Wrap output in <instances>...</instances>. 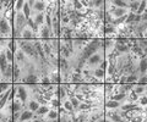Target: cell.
<instances>
[{"label":"cell","mask_w":147,"mask_h":122,"mask_svg":"<svg viewBox=\"0 0 147 122\" xmlns=\"http://www.w3.org/2000/svg\"><path fill=\"white\" fill-rule=\"evenodd\" d=\"M146 10H147V0H141L140 6H139V9H137V11H136V15H142Z\"/></svg>","instance_id":"21"},{"label":"cell","mask_w":147,"mask_h":122,"mask_svg":"<svg viewBox=\"0 0 147 122\" xmlns=\"http://www.w3.org/2000/svg\"><path fill=\"white\" fill-rule=\"evenodd\" d=\"M13 28H15V39H17L20 37V33L27 27V19L25 17V15L21 12H15L13 15Z\"/></svg>","instance_id":"1"},{"label":"cell","mask_w":147,"mask_h":122,"mask_svg":"<svg viewBox=\"0 0 147 122\" xmlns=\"http://www.w3.org/2000/svg\"><path fill=\"white\" fill-rule=\"evenodd\" d=\"M132 90L137 94L139 97L145 95L147 94V85H139V84H134L132 85Z\"/></svg>","instance_id":"11"},{"label":"cell","mask_w":147,"mask_h":122,"mask_svg":"<svg viewBox=\"0 0 147 122\" xmlns=\"http://www.w3.org/2000/svg\"><path fill=\"white\" fill-rule=\"evenodd\" d=\"M136 104H137V105H139L140 107H142V109H145V107L147 106V94L139 97V100L136 101Z\"/></svg>","instance_id":"22"},{"label":"cell","mask_w":147,"mask_h":122,"mask_svg":"<svg viewBox=\"0 0 147 122\" xmlns=\"http://www.w3.org/2000/svg\"><path fill=\"white\" fill-rule=\"evenodd\" d=\"M27 109H28L30 111H32V112H36L37 110L39 109V106H40V104L37 101V100H34V99H32V98H30V100L27 101Z\"/></svg>","instance_id":"10"},{"label":"cell","mask_w":147,"mask_h":122,"mask_svg":"<svg viewBox=\"0 0 147 122\" xmlns=\"http://www.w3.org/2000/svg\"><path fill=\"white\" fill-rule=\"evenodd\" d=\"M135 16H136V13L129 12V13H127V17H126V21H125V25H131V23H134Z\"/></svg>","instance_id":"25"},{"label":"cell","mask_w":147,"mask_h":122,"mask_svg":"<svg viewBox=\"0 0 147 122\" xmlns=\"http://www.w3.org/2000/svg\"><path fill=\"white\" fill-rule=\"evenodd\" d=\"M136 84H139V85H147V75H140Z\"/></svg>","instance_id":"24"},{"label":"cell","mask_w":147,"mask_h":122,"mask_svg":"<svg viewBox=\"0 0 147 122\" xmlns=\"http://www.w3.org/2000/svg\"><path fill=\"white\" fill-rule=\"evenodd\" d=\"M130 12L129 10H126V9H115L110 15H112L113 17H114V20L115 19H120V17H123V16H125V15H127V13Z\"/></svg>","instance_id":"13"},{"label":"cell","mask_w":147,"mask_h":122,"mask_svg":"<svg viewBox=\"0 0 147 122\" xmlns=\"http://www.w3.org/2000/svg\"><path fill=\"white\" fill-rule=\"evenodd\" d=\"M25 0H16L13 1V12H21L25 5Z\"/></svg>","instance_id":"18"},{"label":"cell","mask_w":147,"mask_h":122,"mask_svg":"<svg viewBox=\"0 0 147 122\" xmlns=\"http://www.w3.org/2000/svg\"><path fill=\"white\" fill-rule=\"evenodd\" d=\"M121 104L123 103L108 99V100H105V103H104V107H105V110H119L121 106Z\"/></svg>","instance_id":"6"},{"label":"cell","mask_w":147,"mask_h":122,"mask_svg":"<svg viewBox=\"0 0 147 122\" xmlns=\"http://www.w3.org/2000/svg\"><path fill=\"white\" fill-rule=\"evenodd\" d=\"M93 77L96 79H98L99 82L100 81H105V70H102V69H99V67L94 69L93 70Z\"/></svg>","instance_id":"12"},{"label":"cell","mask_w":147,"mask_h":122,"mask_svg":"<svg viewBox=\"0 0 147 122\" xmlns=\"http://www.w3.org/2000/svg\"><path fill=\"white\" fill-rule=\"evenodd\" d=\"M47 6H48V1H43V0H36L34 1V6L32 9V13L33 11H36V13H39V12H44L47 10Z\"/></svg>","instance_id":"5"},{"label":"cell","mask_w":147,"mask_h":122,"mask_svg":"<svg viewBox=\"0 0 147 122\" xmlns=\"http://www.w3.org/2000/svg\"><path fill=\"white\" fill-rule=\"evenodd\" d=\"M102 50H104V49H102ZM102 50H99L98 53L93 54V55L86 61V65H85L84 69L94 70V69H97V67H99V65L104 61V55H102Z\"/></svg>","instance_id":"3"},{"label":"cell","mask_w":147,"mask_h":122,"mask_svg":"<svg viewBox=\"0 0 147 122\" xmlns=\"http://www.w3.org/2000/svg\"><path fill=\"white\" fill-rule=\"evenodd\" d=\"M140 0H132V1H130V6H129V11L132 12V13H136L137 9H139L140 6Z\"/></svg>","instance_id":"19"},{"label":"cell","mask_w":147,"mask_h":122,"mask_svg":"<svg viewBox=\"0 0 147 122\" xmlns=\"http://www.w3.org/2000/svg\"><path fill=\"white\" fill-rule=\"evenodd\" d=\"M57 119H59V109H50L47 116H45V120L50 122V121L57 120Z\"/></svg>","instance_id":"14"},{"label":"cell","mask_w":147,"mask_h":122,"mask_svg":"<svg viewBox=\"0 0 147 122\" xmlns=\"http://www.w3.org/2000/svg\"><path fill=\"white\" fill-rule=\"evenodd\" d=\"M112 4L118 9H126V10H129L130 6V1H124V0H113Z\"/></svg>","instance_id":"15"},{"label":"cell","mask_w":147,"mask_h":122,"mask_svg":"<svg viewBox=\"0 0 147 122\" xmlns=\"http://www.w3.org/2000/svg\"><path fill=\"white\" fill-rule=\"evenodd\" d=\"M126 97H127L126 93H115V94H113V95L110 97V99H112V100H115V101H119V103H125L126 101Z\"/></svg>","instance_id":"16"},{"label":"cell","mask_w":147,"mask_h":122,"mask_svg":"<svg viewBox=\"0 0 147 122\" xmlns=\"http://www.w3.org/2000/svg\"><path fill=\"white\" fill-rule=\"evenodd\" d=\"M32 19H33L34 23L38 26V27H42L44 26V22H45V13L44 12H39V13H36V15H32Z\"/></svg>","instance_id":"8"},{"label":"cell","mask_w":147,"mask_h":122,"mask_svg":"<svg viewBox=\"0 0 147 122\" xmlns=\"http://www.w3.org/2000/svg\"><path fill=\"white\" fill-rule=\"evenodd\" d=\"M60 103H61V107L63 109H65L67 112H72V111H75L74 110V106H72V104H71V101H70V99L69 98H66V99H64V100H60Z\"/></svg>","instance_id":"17"},{"label":"cell","mask_w":147,"mask_h":122,"mask_svg":"<svg viewBox=\"0 0 147 122\" xmlns=\"http://www.w3.org/2000/svg\"><path fill=\"white\" fill-rule=\"evenodd\" d=\"M137 69H139L140 75H147V56L139 59V61H137Z\"/></svg>","instance_id":"7"},{"label":"cell","mask_w":147,"mask_h":122,"mask_svg":"<svg viewBox=\"0 0 147 122\" xmlns=\"http://www.w3.org/2000/svg\"><path fill=\"white\" fill-rule=\"evenodd\" d=\"M12 89L16 93V99H18L22 104H27V101L30 100V93H28V87L27 84H20L17 83L15 85H12Z\"/></svg>","instance_id":"2"},{"label":"cell","mask_w":147,"mask_h":122,"mask_svg":"<svg viewBox=\"0 0 147 122\" xmlns=\"http://www.w3.org/2000/svg\"><path fill=\"white\" fill-rule=\"evenodd\" d=\"M69 99H70V101H71V104H72V106H74V110H77V109H79V106H80V104H81V101L79 100V99H77V98H75V97H70V98H69Z\"/></svg>","instance_id":"23"},{"label":"cell","mask_w":147,"mask_h":122,"mask_svg":"<svg viewBox=\"0 0 147 122\" xmlns=\"http://www.w3.org/2000/svg\"><path fill=\"white\" fill-rule=\"evenodd\" d=\"M139 100V95L134 92V90H131V92L127 93V97H126V101L127 103H136Z\"/></svg>","instance_id":"20"},{"label":"cell","mask_w":147,"mask_h":122,"mask_svg":"<svg viewBox=\"0 0 147 122\" xmlns=\"http://www.w3.org/2000/svg\"><path fill=\"white\" fill-rule=\"evenodd\" d=\"M33 119H34V112L30 111L28 109H24L21 111L17 122H28V121H32Z\"/></svg>","instance_id":"4"},{"label":"cell","mask_w":147,"mask_h":122,"mask_svg":"<svg viewBox=\"0 0 147 122\" xmlns=\"http://www.w3.org/2000/svg\"><path fill=\"white\" fill-rule=\"evenodd\" d=\"M50 109H52V107H50L49 104L48 105H40L39 109L34 112V115H36V117H45Z\"/></svg>","instance_id":"9"}]
</instances>
